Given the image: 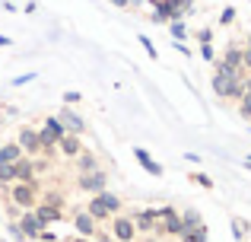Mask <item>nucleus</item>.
Instances as JSON below:
<instances>
[{
    "instance_id": "nucleus-1",
    "label": "nucleus",
    "mask_w": 251,
    "mask_h": 242,
    "mask_svg": "<svg viewBox=\"0 0 251 242\" xmlns=\"http://www.w3.org/2000/svg\"><path fill=\"white\" fill-rule=\"evenodd\" d=\"M213 93L220 96V99H242V93H245V77L213 74Z\"/></svg>"
},
{
    "instance_id": "nucleus-2",
    "label": "nucleus",
    "mask_w": 251,
    "mask_h": 242,
    "mask_svg": "<svg viewBox=\"0 0 251 242\" xmlns=\"http://www.w3.org/2000/svg\"><path fill=\"white\" fill-rule=\"evenodd\" d=\"M61 137H64V128H61V121L57 118H45L42 121V128H38V140H42V153H54V147L61 143Z\"/></svg>"
},
{
    "instance_id": "nucleus-3",
    "label": "nucleus",
    "mask_w": 251,
    "mask_h": 242,
    "mask_svg": "<svg viewBox=\"0 0 251 242\" xmlns=\"http://www.w3.org/2000/svg\"><path fill=\"white\" fill-rule=\"evenodd\" d=\"M156 220H162L159 230L166 233V236H184V233H188V230H184V223H181V214H178L172 204L159 207V211H156Z\"/></svg>"
},
{
    "instance_id": "nucleus-4",
    "label": "nucleus",
    "mask_w": 251,
    "mask_h": 242,
    "mask_svg": "<svg viewBox=\"0 0 251 242\" xmlns=\"http://www.w3.org/2000/svg\"><path fill=\"white\" fill-rule=\"evenodd\" d=\"M10 201L13 207H23V211L35 207V182H16L10 188Z\"/></svg>"
},
{
    "instance_id": "nucleus-5",
    "label": "nucleus",
    "mask_w": 251,
    "mask_h": 242,
    "mask_svg": "<svg viewBox=\"0 0 251 242\" xmlns=\"http://www.w3.org/2000/svg\"><path fill=\"white\" fill-rule=\"evenodd\" d=\"M16 143L23 147V153H29V156H38V153H42V140H38V131L32 128V124H19Z\"/></svg>"
},
{
    "instance_id": "nucleus-6",
    "label": "nucleus",
    "mask_w": 251,
    "mask_h": 242,
    "mask_svg": "<svg viewBox=\"0 0 251 242\" xmlns=\"http://www.w3.org/2000/svg\"><path fill=\"white\" fill-rule=\"evenodd\" d=\"M105 185H108V179H105L102 169H96V172H80V175H76V188H83V191H89V194L105 191Z\"/></svg>"
},
{
    "instance_id": "nucleus-7",
    "label": "nucleus",
    "mask_w": 251,
    "mask_h": 242,
    "mask_svg": "<svg viewBox=\"0 0 251 242\" xmlns=\"http://www.w3.org/2000/svg\"><path fill=\"white\" fill-rule=\"evenodd\" d=\"M16 226L23 230V236H25V239H38V233L45 230V226H42V220L35 217V211H23V217L16 220Z\"/></svg>"
},
{
    "instance_id": "nucleus-8",
    "label": "nucleus",
    "mask_w": 251,
    "mask_h": 242,
    "mask_svg": "<svg viewBox=\"0 0 251 242\" xmlns=\"http://www.w3.org/2000/svg\"><path fill=\"white\" fill-rule=\"evenodd\" d=\"M111 236H115L118 242H134V236H137L134 220H130V217H121V214H118L115 223H111Z\"/></svg>"
},
{
    "instance_id": "nucleus-9",
    "label": "nucleus",
    "mask_w": 251,
    "mask_h": 242,
    "mask_svg": "<svg viewBox=\"0 0 251 242\" xmlns=\"http://www.w3.org/2000/svg\"><path fill=\"white\" fill-rule=\"evenodd\" d=\"M74 230H76V236H83V239H92L99 233V223L89 217L86 211H76L74 214Z\"/></svg>"
},
{
    "instance_id": "nucleus-10",
    "label": "nucleus",
    "mask_w": 251,
    "mask_h": 242,
    "mask_svg": "<svg viewBox=\"0 0 251 242\" xmlns=\"http://www.w3.org/2000/svg\"><path fill=\"white\" fill-rule=\"evenodd\" d=\"M57 121H61V128H64V134H74V137H80L83 131H86V124L83 118L76 112H70V108H64L61 115H57Z\"/></svg>"
},
{
    "instance_id": "nucleus-11",
    "label": "nucleus",
    "mask_w": 251,
    "mask_h": 242,
    "mask_svg": "<svg viewBox=\"0 0 251 242\" xmlns=\"http://www.w3.org/2000/svg\"><path fill=\"white\" fill-rule=\"evenodd\" d=\"M130 220H134V230H137V233H153V230H156V223H159V220H156V211H153V207H147V211H137Z\"/></svg>"
},
{
    "instance_id": "nucleus-12",
    "label": "nucleus",
    "mask_w": 251,
    "mask_h": 242,
    "mask_svg": "<svg viewBox=\"0 0 251 242\" xmlns=\"http://www.w3.org/2000/svg\"><path fill=\"white\" fill-rule=\"evenodd\" d=\"M86 214H89V217L96 220V223H102V220H108V217H111L108 204L102 201V191H99V194H92V198H89V204H86Z\"/></svg>"
},
{
    "instance_id": "nucleus-13",
    "label": "nucleus",
    "mask_w": 251,
    "mask_h": 242,
    "mask_svg": "<svg viewBox=\"0 0 251 242\" xmlns=\"http://www.w3.org/2000/svg\"><path fill=\"white\" fill-rule=\"evenodd\" d=\"M35 217L42 220V226L54 223V220H61V204H48V201H42V204L35 207Z\"/></svg>"
},
{
    "instance_id": "nucleus-14",
    "label": "nucleus",
    "mask_w": 251,
    "mask_h": 242,
    "mask_svg": "<svg viewBox=\"0 0 251 242\" xmlns=\"http://www.w3.org/2000/svg\"><path fill=\"white\" fill-rule=\"evenodd\" d=\"M74 166L80 169V172H96L99 169V156L92 153V150H80V156H74Z\"/></svg>"
},
{
    "instance_id": "nucleus-15",
    "label": "nucleus",
    "mask_w": 251,
    "mask_h": 242,
    "mask_svg": "<svg viewBox=\"0 0 251 242\" xmlns=\"http://www.w3.org/2000/svg\"><path fill=\"white\" fill-rule=\"evenodd\" d=\"M23 147H19V143H3V147H0V166H10V162H19L23 160Z\"/></svg>"
},
{
    "instance_id": "nucleus-16",
    "label": "nucleus",
    "mask_w": 251,
    "mask_h": 242,
    "mask_svg": "<svg viewBox=\"0 0 251 242\" xmlns=\"http://www.w3.org/2000/svg\"><path fill=\"white\" fill-rule=\"evenodd\" d=\"M220 64H226V67H232V70H239V74H245V67H242V48H239V45H229Z\"/></svg>"
},
{
    "instance_id": "nucleus-17",
    "label": "nucleus",
    "mask_w": 251,
    "mask_h": 242,
    "mask_svg": "<svg viewBox=\"0 0 251 242\" xmlns=\"http://www.w3.org/2000/svg\"><path fill=\"white\" fill-rule=\"evenodd\" d=\"M57 147H61V153H64V156H70V160H74V156H80L83 143H80V137H74V134H64Z\"/></svg>"
},
{
    "instance_id": "nucleus-18",
    "label": "nucleus",
    "mask_w": 251,
    "mask_h": 242,
    "mask_svg": "<svg viewBox=\"0 0 251 242\" xmlns=\"http://www.w3.org/2000/svg\"><path fill=\"white\" fill-rule=\"evenodd\" d=\"M134 156H137V162H140V166L147 169L150 175H162V166H159V162H156L153 156L147 153V150H140V147H137V150H134Z\"/></svg>"
},
{
    "instance_id": "nucleus-19",
    "label": "nucleus",
    "mask_w": 251,
    "mask_h": 242,
    "mask_svg": "<svg viewBox=\"0 0 251 242\" xmlns=\"http://www.w3.org/2000/svg\"><path fill=\"white\" fill-rule=\"evenodd\" d=\"M239 115L245 121H251V77H245V93L239 99Z\"/></svg>"
},
{
    "instance_id": "nucleus-20",
    "label": "nucleus",
    "mask_w": 251,
    "mask_h": 242,
    "mask_svg": "<svg viewBox=\"0 0 251 242\" xmlns=\"http://www.w3.org/2000/svg\"><path fill=\"white\" fill-rule=\"evenodd\" d=\"M181 223H184V230H203V217L197 211H184L181 214Z\"/></svg>"
},
{
    "instance_id": "nucleus-21",
    "label": "nucleus",
    "mask_w": 251,
    "mask_h": 242,
    "mask_svg": "<svg viewBox=\"0 0 251 242\" xmlns=\"http://www.w3.org/2000/svg\"><path fill=\"white\" fill-rule=\"evenodd\" d=\"M102 201H105V204H108V211H111V214H115V217H118V214H121V207H124V201H121V198H118V194H111V191H102Z\"/></svg>"
},
{
    "instance_id": "nucleus-22",
    "label": "nucleus",
    "mask_w": 251,
    "mask_h": 242,
    "mask_svg": "<svg viewBox=\"0 0 251 242\" xmlns=\"http://www.w3.org/2000/svg\"><path fill=\"white\" fill-rule=\"evenodd\" d=\"M0 185H16V169L10 166H0Z\"/></svg>"
},
{
    "instance_id": "nucleus-23",
    "label": "nucleus",
    "mask_w": 251,
    "mask_h": 242,
    "mask_svg": "<svg viewBox=\"0 0 251 242\" xmlns=\"http://www.w3.org/2000/svg\"><path fill=\"white\" fill-rule=\"evenodd\" d=\"M181 242H207V226L203 230H188L184 236H178Z\"/></svg>"
},
{
    "instance_id": "nucleus-24",
    "label": "nucleus",
    "mask_w": 251,
    "mask_h": 242,
    "mask_svg": "<svg viewBox=\"0 0 251 242\" xmlns=\"http://www.w3.org/2000/svg\"><path fill=\"white\" fill-rule=\"evenodd\" d=\"M232 233H235V239H245V233H248V220L235 217V220H232Z\"/></svg>"
},
{
    "instance_id": "nucleus-25",
    "label": "nucleus",
    "mask_w": 251,
    "mask_h": 242,
    "mask_svg": "<svg viewBox=\"0 0 251 242\" xmlns=\"http://www.w3.org/2000/svg\"><path fill=\"white\" fill-rule=\"evenodd\" d=\"M184 35H188V29H184V26L178 23V19H172V38H178V42H181Z\"/></svg>"
},
{
    "instance_id": "nucleus-26",
    "label": "nucleus",
    "mask_w": 251,
    "mask_h": 242,
    "mask_svg": "<svg viewBox=\"0 0 251 242\" xmlns=\"http://www.w3.org/2000/svg\"><path fill=\"white\" fill-rule=\"evenodd\" d=\"M191 182H197V185H203V188H213V179L203 175V172H194V175H191Z\"/></svg>"
},
{
    "instance_id": "nucleus-27",
    "label": "nucleus",
    "mask_w": 251,
    "mask_h": 242,
    "mask_svg": "<svg viewBox=\"0 0 251 242\" xmlns=\"http://www.w3.org/2000/svg\"><path fill=\"white\" fill-rule=\"evenodd\" d=\"M232 19H235V10H223V13H220V23H223V26H229Z\"/></svg>"
},
{
    "instance_id": "nucleus-28",
    "label": "nucleus",
    "mask_w": 251,
    "mask_h": 242,
    "mask_svg": "<svg viewBox=\"0 0 251 242\" xmlns=\"http://www.w3.org/2000/svg\"><path fill=\"white\" fill-rule=\"evenodd\" d=\"M140 45H143V48H147V51H150V57H156V48H153V42H150V38H147V35H140Z\"/></svg>"
},
{
    "instance_id": "nucleus-29",
    "label": "nucleus",
    "mask_w": 251,
    "mask_h": 242,
    "mask_svg": "<svg viewBox=\"0 0 251 242\" xmlns=\"http://www.w3.org/2000/svg\"><path fill=\"white\" fill-rule=\"evenodd\" d=\"M10 236H13V239H16V242H23V239H25V236H23V230H19V226H16V223H10Z\"/></svg>"
},
{
    "instance_id": "nucleus-30",
    "label": "nucleus",
    "mask_w": 251,
    "mask_h": 242,
    "mask_svg": "<svg viewBox=\"0 0 251 242\" xmlns=\"http://www.w3.org/2000/svg\"><path fill=\"white\" fill-rule=\"evenodd\" d=\"M197 38H201L203 45H210V38H213V32H210V29H201V32H197Z\"/></svg>"
},
{
    "instance_id": "nucleus-31",
    "label": "nucleus",
    "mask_w": 251,
    "mask_h": 242,
    "mask_svg": "<svg viewBox=\"0 0 251 242\" xmlns=\"http://www.w3.org/2000/svg\"><path fill=\"white\" fill-rule=\"evenodd\" d=\"M201 57H203V61H213V48H210V45H203V48H201Z\"/></svg>"
},
{
    "instance_id": "nucleus-32",
    "label": "nucleus",
    "mask_w": 251,
    "mask_h": 242,
    "mask_svg": "<svg viewBox=\"0 0 251 242\" xmlns=\"http://www.w3.org/2000/svg\"><path fill=\"white\" fill-rule=\"evenodd\" d=\"M76 99H80V93H74V89H70V93H64V102H67V106H74Z\"/></svg>"
},
{
    "instance_id": "nucleus-33",
    "label": "nucleus",
    "mask_w": 251,
    "mask_h": 242,
    "mask_svg": "<svg viewBox=\"0 0 251 242\" xmlns=\"http://www.w3.org/2000/svg\"><path fill=\"white\" fill-rule=\"evenodd\" d=\"M38 239H42V242H54V236H51L48 230H42V233H38Z\"/></svg>"
},
{
    "instance_id": "nucleus-34",
    "label": "nucleus",
    "mask_w": 251,
    "mask_h": 242,
    "mask_svg": "<svg viewBox=\"0 0 251 242\" xmlns=\"http://www.w3.org/2000/svg\"><path fill=\"white\" fill-rule=\"evenodd\" d=\"M111 3H115V6H127V0H111Z\"/></svg>"
},
{
    "instance_id": "nucleus-35",
    "label": "nucleus",
    "mask_w": 251,
    "mask_h": 242,
    "mask_svg": "<svg viewBox=\"0 0 251 242\" xmlns=\"http://www.w3.org/2000/svg\"><path fill=\"white\" fill-rule=\"evenodd\" d=\"M70 242H89V239H83V236H74V239H70Z\"/></svg>"
},
{
    "instance_id": "nucleus-36",
    "label": "nucleus",
    "mask_w": 251,
    "mask_h": 242,
    "mask_svg": "<svg viewBox=\"0 0 251 242\" xmlns=\"http://www.w3.org/2000/svg\"><path fill=\"white\" fill-rule=\"evenodd\" d=\"M245 166H248V169H251V156H245Z\"/></svg>"
},
{
    "instance_id": "nucleus-37",
    "label": "nucleus",
    "mask_w": 251,
    "mask_h": 242,
    "mask_svg": "<svg viewBox=\"0 0 251 242\" xmlns=\"http://www.w3.org/2000/svg\"><path fill=\"white\" fill-rule=\"evenodd\" d=\"M0 242H3V239H0Z\"/></svg>"
}]
</instances>
